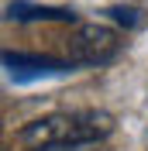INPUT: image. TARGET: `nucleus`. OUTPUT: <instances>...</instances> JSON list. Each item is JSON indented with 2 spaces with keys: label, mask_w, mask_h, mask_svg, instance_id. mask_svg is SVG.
<instances>
[{
  "label": "nucleus",
  "mask_w": 148,
  "mask_h": 151,
  "mask_svg": "<svg viewBox=\"0 0 148 151\" xmlns=\"http://www.w3.org/2000/svg\"><path fill=\"white\" fill-rule=\"evenodd\" d=\"M73 52L86 65H103L120 52V38L107 24H79L73 35Z\"/></svg>",
  "instance_id": "obj_2"
},
{
  "label": "nucleus",
  "mask_w": 148,
  "mask_h": 151,
  "mask_svg": "<svg viewBox=\"0 0 148 151\" xmlns=\"http://www.w3.org/2000/svg\"><path fill=\"white\" fill-rule=\"evenodd\" d=\"M28 151H93V144H41V148H28Z\"/></svg>",
  "instance_id": "obj_6"
},
{
  "label": "nucleus",
  "mask_w": 148,
  "mask_h": 151,
  "mask_svg": "<svg viewBox=\"0 0 148 151\" xmlns=\"http://www.w3.org/2000/svg\"><path fill=\"white\" fill-rule=\"evenodd\" d=\"M110 14V21H117V24H124V28H141V10H134V7H110L107 10Z\"/></svg>",
  "instance_id": "obj_5"
},
{
  "label": "nucleus",
  "mask_w": 148,
  "mask_h": 151,
  "mask_svg": "<svg viewBox=\"0 0 148 151\" xmlns=\"http://www.w3.org/2000/svg\"><path fill=\"white\" fill-rule=\"evenodd\" d=\"M114 131V117L103 110H79V113H52L41 120L21 127V144L41 148V144H96Z\"/></svg>",
  "instance_id": "obj_1"
},
{
  "label": "nucleus",
  "mask_w": 148,
  "mask_h": 151,
  "mask_svg": "<svg viewBox=\"0 0 148 151\" xmlns=\"http://www.w3.org/2000/svg\"><path fill=\"white\" fill-rule=\"evenodd\" d=\"M10 17L14 21H65L73 24L76 14L65 7H35V4H10Z\"/></svg>",
  "instance_id": "obj_4"
},
{
  "label": "nucleus",
  "mask_w": 148,
  "mask_h": 151,
  "mask_svg": "<svg viewBox=\"0 0 148 151\" xmlns=\"http://www.w3.org/2000/svg\"><path fill=\"white\" fill-rule=\"evenodd\" d=\"M4 65H7L14 83H28V79H41V76H65L73 72L69 62L48 55H21V52H4Z\"/></svg>",
  "instance_id": "obj_3"
}]
</instances>
